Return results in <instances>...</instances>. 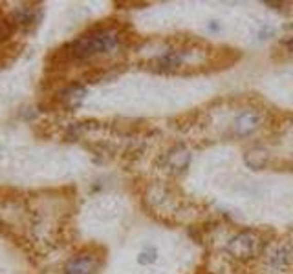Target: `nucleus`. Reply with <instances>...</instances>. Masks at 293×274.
Here are the masks:
<instances>
[{"mask_svg":"<svg viewBox=\"0 0 293 274\" xmlns=\"http://www.w3.org/2000/svg\"><path fill=\"white\" fill-rule=\"evenodd\" d=\"M125 33L119 26L114 24H97L86 29L83 35L74 38L68 44H63L66 53L68 64L71 63H86L99 57L114 55L123 46Z\"/></svg>","mask_w":293,"mask_h":274,"instance_id":"nucleus-1","label":"nucleus"},{"mask_svg":"<svg viewBox=\"0 0 293 274\" xmlns=\"http://www.w3.org/2000/svg\"><path fill=\"white\" fill-rule=\"evenodd\" d=\"M266 241L257 230H240L227 241V254L239 262H249L262 254Z\"/></svg>","mask_w":293,"mask_h":274,"instance_id":"nucleus-2","label":"nucleus"},{"mask_svg":"<svg viewBox=\"0 0 293 274\" xmlns=\"http://www.w3.org/2000/svg\"><path fill=\"white\" fill-rule=\"evenodd\" d=\"M103 267V256L92 249H84L64 262L63 274H99Z\"/></svg>","mask_w":293,"mask_h":274,"instance_id":"nucleus-3","label":"nucleus"},{"mask_svg":"<svg viewBox=\"0 0 293 274\" xmlns=\"http://www.w3.org/2000/svg\"><path fill=\"white\" fill-rule=\"evenodd\" d=\"M42 4H29V2H24V4H19L8 13V17L13 21V24L17 26V29H22V31H33L42 21Z\"/></svg>","mask_w":293,"mask_h":274,"instance_id":"nucleus-4","label":"nucleus"},{"mask_svg":"<svg viewBox=\"0 0 293 274\" xmlns=\"http://www.w3.org/2000/svg\"><path fill=\"white\" fill-rule=\"evenodd\" d=\"M86 95V88L81 83H70L66 86H63L61 90L51 97L50 104L53 110H76L81 106V103L84 101Z\"/></svg>","mask_w":293,"mask_h":274,"instance_id":"nucleus-5","label":"nucleus"},{"mask_svg":"<svg viewBox=\"0 0 293 274\" xmlns=\"http://www.w3.org/2000/svg\"><path fill=\"white\" fill-rule=\"evenodd\" d=\"M262 126V113L257 108H244L234 115L231 132L234 137H249Z\"/></svg>","mask_w":293,"mask_h":274,"instance_id":"nucleus-6","label":"nucleus"},{"mask_svg":"<svg viewBox=\"0 0 293 274\" xmlns=\"http://www.w3.org/2000/svg\"><path fill=\"white\" fill-rule=\"evenodd\" d=\"M193 55H194V50H187V48H171V50L161 51V53L154 58V66L161 71L178 70V68L191 63Z\"/></svg>","mask_w":293,"mask_h":274,"instance_id":"nucleus-7","label":"nucleus"},{"mask_svg":"<svg viewBox=\"0 0 293 274\" xmlns=\"http://www.w3.org/2000/svg\"><path fill=\"white\" fill-rule=\"evenodd\" d=\"M264 263L273 272L286 270L293 263V245L286 241V243H281V245L271 247L268 250V254H266V258H264Z\"/></svg>","mask_w":293,"mask_h":274,"instance_id":"nucleus-8","label":"nucleus"},{"mask_svg":"<svg viewBox=\"0 0 293 274\" xmlns=\"http://www.w3.org/2000/svg\"><path fill=\"white\" fill-rule=\"evenodd\" d=\"M163 163L169 170L172 172H184L191 165V152L184 146H174L167 152V155L163 158Z\"/></svg>","mask_w":293,"mask_h":274,"instance_id":"nucleus-9","label":"nucleus"},{"mask_svg":"<svg viewBox=\"0 0 293 274\" xmlns=\"http://www.w3.org/2000/svg\"><path fill=\"white\" fill-rule=\"evenodd\" d=\"M268 152L262 148H255V150H249L246 154V165L255 168V170H260L264 166L268 165Z\"/></svg>","mask_w":293,"mask_h":274,"instance_id":"nucleus-10","label":"nucleus"},{"mask_svg":"<svg viewBox=\"0 0 293 274\" xmlns=\"http://www.w3.org/2000/svg\"><path fill=\"white\" fill-rule=\"evenodd\" d=\"M158 260V249L154 245H146L141 249V252L138 254V263L139 265H152Z\"/></svg>","mask_w":293,"mask_h":274,"instance_id":"nucleus-11","label":"nucleus"},{"mask_svg":"<svg viewBox=\"0 0 293 274\" xmlns=\"http://www.w3.org/2000/svg\"><path fill=\"white\" fill-rule=\"evenodd\" d=\"M275 33H277V28L271 22H262V24L259 26V29H257V38H259V41H268V38L275 37Z\"/></svg>","mask_w":293,"mask_h":274,"instance_id":"nucleus-12","label":"nucleus"},{"mask_svg":"<svg viewBox=\"0 0 293 274\" xmlns=\"http://www.w3.org/2000/svg\"><path fill=\"white\" fill-rule=\"evenodd\" d=\"M220 29H222V24H220L218 21H209V22H207V31H209V33H218Z\"/></svg>","mask_w":293,"mask_h":274,"instance_id":"nucleus-13","label":"nucleus"},{"mask_svg":"<svg viewBox=\"0 0 293 274\" xmlns=\"http://www.w3.org/2000/svg\"><path fill=\"white\" fill-rule=\"evenodd\" d=\"M266 6H271L273 9H282V8H284V4H282V2H271V0H269V2H266Z\"/></svg>","mask_w":293,"mask_h":274,"instance_id":"nucleus-14","label":"nucleus"},{"mask_svg":"<svg viewBox=\"0 0 293 274\" xmlns=\"http://www.w3.org/2000/svg\"><path fill=\"white\" fill-rule=\"evenodd\" d=\"M284 46H286V50H288L289 53H293V35H291V37L288 38V41L284 42Z\"/></svg>","mask_w":293,"mask_h":274,"instance_id":"nucleus-15","label":"nucleus"}]
</instances>
